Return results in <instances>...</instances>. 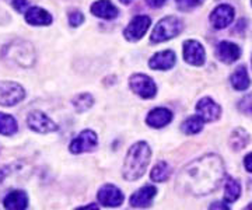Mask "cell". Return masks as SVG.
I'll use <instances>...</instances> for the list:
<instances>
[{
    "mask_svg": "<svg viewBox=\"0 0 252 210\" xmlns=\"http://www.w3.org/2000/svg\"><path fill=\"white\" fill-rule=\"evenodd\" d=\"M224 163L216 154H206L182 168L177 178V189L193 196L215 192L224 178Z\"/></svg>",
    "mask_w": 252,
    "mask_h": 210,
    "instance_id": "1",
    "label": "cell"
},
{
    "mask_svg": "<svg viewBox=\"0 0 252 210\" xmlns=\"http://www.w3.org/2000/svg\"><path fill=\"white\" fill-rule=\"evenodd\" d=\"M152 149L146 142H137L129 149L125 158L122 174L126 181H136L142 178L150 163Z\"/></svg>",
    "mask_w": 252,
    "mask_h": 210,
    "instance_id": "2",
    "label": "cell"
},
{
    "mask_svg": "<svg viewBox=\"0 0 252 210\" xmlns=\"http://www.w3.org/2000/svg\"><path fill=\"white\" fill-rule=\"evenodd\" d=\"M6 58L10 62L16 63L21 67H31L35 62V52L31 44L26 41H16L4 48Z\"/></svg>",
    "mask_w": 252,
    "mask_h": 210,
    "instance_id": "3",
    "label": "cell"
},
{
    "mask_svg": "<svg viewBox=\"0 0 252 210\" xmlns=\"http://www.w3.org/2000/svg\"><path fill=\"white\" fill-rule=\"evenodd\" d=\"M182 21L174 16L170 17H165V19L160 20L157 23V26L154 27L153 32H152V42H164V41H168L171 38L180 35L181 31H182Z\"/></svg>",
    "mask_w": 252,
    "mask_h": 210,
    "instance_id": "4",
    "label": "cell"
},
{
    "mask_svg": "<svg viewBox=\"0 0 252 210\" xmlns=\"http://www.w3.org/2000/svg\"><path fill=\"white\" fill-rule=\"evenodd\" d=\"M26 91L16 82H0V105L13 107L24 100Z\"/></svg>",
    "mask_w": 252,
    "mask_h": 210,
    "instance_id": "5",
    "label": "cell"
},
{
    "mask_svg": "<svg viewBox=\"0 0 252 210\" xmlns=\"http://www.w3.org/2000/svg\"><path fill=\"white\" fill-rule=\"evenodd\" d=\"M129 86H130L132 91L142 98H153L157 94V86L153 82V79L149 77L147 74H133L129 79Z\"/></svg>",
    "mask_w": 252,
    "mask_h": 210,
    "instance_id": "6",
    "label": "cell"
},
{
    "mask_svg": "<svg viewBox=\"0 0 252 210\" xmlns=\"http://www.w3.org/2000/svg\"><path fill=\"white\" fill-rule=\"evenodd\" d=\"M97 146H98V137L93 130L87 129V130H83L74 140H72L69 149L73 154H80L86 151H93Z\"/></svg>",
    "mask_w": 252,
    "mask_h": 210,
    "instance_id": "7",
    "label": "cell"
},
{
    "mask_svg": "<svg viewBox=\"0 0 252 210\" xmlns=\"http://www.w3.org/2000/svg\"><path fill=\"white\" fill-rule=\"evenodd\" d=\"M27 123L30 129L35 130L38 133H51L58 130V125L48 115L41 111H32L30 112L27 118Z\"/></svg>",
    "mask_w": 252,
    "mask_h": 210,
    "instance_id": "8",
    "label": "cell"
},
{
    "mask_svg": "<svg viewBox=\"0 0 252 210\" xmlns=\"http://www.w3.org/2000/svg\"><path fill=\"white\" fill-rule=\"evenodd\" d=\"M150 24H152L150 17H147V16H136L135 19L129 23V26L125 28L124 37L127 41H130V42H136V41H139L147 32Z\"/></svg>",
    "mask_w": 252,
    "mask_h": 210,
    "instance_id": "9",
    "label": "cell"
},
{
    "mask_svg": "<svg viewBox=\"0 0 252 210\" xmlns=\"http://www.w3.org/2000/svg\"><path fill=\"white\" fill-rule=\"evenodd\" d=\"M98 202L105 208H118L124 203V193L115 185L107 183L97 193Z\"/></svg>",
    "mask_w": 252,
    "mask_h": 210,
    "instance_id": "10",
    "label": "cell"
},
{
    "mask_svg": "<svg viewBox=\"0 0 252 210\" xmlns=\"http://www.w3.org/2000/svg\"><path fill=\"white\" fill-rule=\"evenodd\" d=\"M184 59L189 64L202 66L206 59L205 48L202 46V44H199L198 41H193V39L185 41L184 42Z\"/></svg>",
    "mask_w": 252,
    "mask_h": 210,
    "instance_id": "11",
    "label": "cell"
},
{
    "mask_svg": "<svg viewBox=\"0 0 252 210\" xmlns=\"http://www.w3.org/2000/svg\"><path fill=\"white\" fill-rule=\"evenodd\" d=\"M233 20H234V9L230 4H220L210 14V23L216 30H221L230 26Z\"/></svg>",
    "mask_w": 252,
    "mask_h": 210,
    "instance_id": "12",
    "label": "cell"
},
{
    "mask_svg": "<svg viewBox=\"0 0 252 210\" xmlns=\"http://www.w3.org/2000/svg\"><path fill=\"white\" fill-rule=\"evenodd\" d=\"M198 115L205 122H215L221 115V107L216 104L210 97H205L196 104Z\"/></svg>",
    "mask_w": 252,
    "mask_h": 210,
    "instance_id": "13",
    "label": "cell"
},
{
    "mask_svg": "<svg viewBox=\"0 0 252 210\" xmlns=\"http://www.w3.org/2000/svg\"><path fill=\"white\" fill-rule=\"evenodd\" d=\"M216 55L223 63L230 64L240 59L241 49L230 41H221L216 48Z\"/></svg>",
    "mask_w": 252,
    "mask_h": 210,
    "instance_id": "14",
    "label": "cell"
},
{
    "mask_svg": "<svg viewBox=\"0 0 252 210\" xmlns=\"http://www.w3.org/2000/svg\"><path fill=\"white\" fill-rule=\"evenodd\" d=\"M156 193H157V189H156L154 185H146V186L140 188L139 191H136L130 196V206H133V208H147V206H150Z\"/></svg>",
    "mask_w": 252,
    "mask_h": 210,
    "instance_id": "15",
    "label": "cell"
},
{
    "mask_svg": "<svg viewBox=\"0 0 252 210\" xmlns=\"http://www.w3.org/2000/svg\"><path fill=\"white\" fill-rule=\"evenodd\" d=\"M171 120L172 112L170 110H167V108H156V110L150 111L149 115H147V118H146L147 125L156 129L167 126Z\"/></svg>",
    "mask_w": 252,
    "mask_h": 210,
    "instance_id": "16",
    "label": "cell"
},
{
    "mask_svg": "<svg viewBox=\"0 0 252 210\" xmlns=\"http://www.w3.org/2000/svg\"><path fill=\"white\" fill-rule=\"evenodd\" d=\"M177 62V56L172 51H162L158 52L150 59L149 66L154 70H168L174 67V64Z\"/></svg>",
    "mask_w": 252,
    "mask_h": 210,
    "instance_id": "17",
    "label": "cell"
},
{
    "mask_svg": "<svg viewBox=\"0 0 252 210\" xmlns=\"http://www.w3.org/2000/svg\"><path fill=\"white\" fill-rule=\"evenodd\" d=\"M91 13L104 20H114L117 19L119 11L118 9L109 1V0H98L91 6Z\"/></svg>",
    "mask_w": 252,
    "mask_h": 210,
    "instance_id": "18",
    "label": "cell"
},
{
    "mask_svg": "<svg viewBox=\"0 0 252 210\" xmlns=\"http://www.w3.org/2000/svg\"><path fill=\"white\" fill-rule=\"evenodd\" d=\"M26 21L31 26H49L54 17L46 11V10L41 9V7H31L27 10L26 13Z\"/></svg>",
    "mask_w": 252,
    "mask_h": 210,
    "instance_id": "19",
    "label": "cell"
},
{
    "mask_svg": "<svg viewBox=\"0 0 252 210\" xmlns=\"http://www.w3.org/2000/svg\"><path fill=\"white\" fill-rule=\"evenodd\" d=\"M4 209L10 210H23L27 209L28 196L24 191H13L4 198L3 201Z\"/></svg>",
    "mask_w": 252,
    "mask_h": 210,
    "instance_id": "20",
    "label": "cell"
},
{
    "mask_svg": "<svg viewBox=\"0 0 252 210\" xmlns=\"http://www.w3.org/2000/svg\"><path fill=\"white\" fill-rule=\"evenodd\" d=\"M250 84H251V80H250V76H248L245 66L237 67V70L231 74V86L238 91H244L250 87Z\"/></svg>",
    "mask_w": 252,
    "mask_h": 210,
    "instance_id": "21",
    "label": "cell"
},
{
    "mask_svg": "<svg viewBox=\"0 0 252 210\" xmlns=\"http://www.w3.org/2000/svg\"><path fill=\"white\" fill-rule=\"evenodd\" d=\"M18 130V125L16 119L11 115L0 112V135L4 136H11Z\"/></svg>",
    "mask_w": 252,
    "mask_h": 210,
    "instance_id": "22",
    "label": "cell"
},
{
    "mask_svg": "<svg viewBox=\"0 0 252 210\" xmlns=\"http://www.w3.org/2000/svg\"><path fill=\"white\" fill-rule=\"evenodd\" d=\"M203 119L200 118L199 115H195V117H189L188 119H185L181 125V129L184 133L187 135H196L199 133L202 128H203Z\"/></svg>",
    "mask_w": 252,
    "mask_h": 210,
    "instance_id": "23",
    "label": "cell"
},
{
    "mask_svg": "<svg viewBox=\"0 0 252 210\" xmlns=\"http://www.w3.org/2000/svg\"><path fill=\"white\" fill-rule=\"evenodd\" d=\"M240 193H241V185H240V182L237 180H234V178H228L224 188L225 202L233 203V202H235L240 198Z\"/></svg>",
    "mask_w": 252,
    "mask_h": 210,
    "instance_id": "24",
    "label": "cell"
},
{
    "mask_svg": "<svg viewBox=\"0 0 252 210\" xmlns=\"http://www.w3.org/2000/svg\"><path fill=\"white\" fill-rule=\"evenodd\" d=\"M170 175H171V167L167 164L165 161L158 163L152 170V174H150V177H152L154 182H164V181H167L170 178Z\"/></svg>",
    "mask_w": 252,
    "mask_h": 210,
    "instance_id": "25",
    "label": "cell"
},
{
    "mask_svg": "<svg viewBox=\"0 0 252 210\" xmlns=\"http://www.w3.org/2000/svg\"><path fill=\"white\" fill-rule=\"evenodd\" d=\"M250 137L247 135V132L243 129H237L233 132L231 139H230V146L233 147L234 150H241L244 147L248 145Z\"/></svg>",
    "mask_w": 252,
    "mask_h": 210,
    "instance_id": "26",
    "label": "cell"
},
{
    "mask_svg": "<svg viewBox=\"0 0 252 210\" xmlns=\"http://www.w3.org/2000/svg\"><path fill=\"white\" fill-rule=\"evenodd\" d=\"M93 104H94V98L91 97L90 94H87V92L79 94V95L73 100V107H74V110L77 111V112H84V111H87L89 108L93 107Z\"/></svg>",
    "mask_w": 252,
    "mask_h": 210,
    "instance_id": "27",
    "label": "cell"
},
{
    "mask_svg": "<svg viewBox=\"0 0 252 210\" xmlns=\"http://www.w3.org/2000/svg\"><path fill=\"white\" fill-rule=\"evenodd\" d=\"M83 21H84V16H83V13L79 11V10H73L69 13V24L72 26V27H79L83 24Z\"/></svg>",
    "mask_w": 252,
    "mask_h": 210,
    "instance_id": "28",
    "label": "cell"
},
{
    "mask_svg": "<svg viewBox=\"0 0 252 210\" xmlns=\"http://www.w3.org/2000/svg\"><path fill=\"white\" fill-rule=\"evenodd\" d=\"M177 6L181 10H190L203 3V0H175Z\"/></svg>",
    "mask_w": 252,
    "mask_h": 210,
    "instance_id": "29",
    "label": "cell"
},
{
    "mask_svg": "<svg viewBox=\"0 0 252 210\" xmlns=\"http://www.w3.org/2000/svg\"><path fill=\"white\" fill-rule=\"evenodd\" d=\"M241 111H244L245 114H250L252 117V94L245 97L243 101H241V105H240Z\"/></svg>",
    "mask_w": 252,
    "mask_h": 210,
    "instance_id": "30",
    "label": "cell"
},
{
    "mask_svg": "<svg viewBox=\"0 0 252 210\" xmlns=\"http://www.w3.org/2000/svg\"><path fill=\"white\" fill-rule=\"evenodd\" d=\"M10 3L17 11H23L27 7V0H10Z\"/></svg>",
    "mask_w": 252,
    "mask_h": 210,
    "instance_id": "31",
    "label": "cell"
},
{
    "mask_svg": "<svg viewBox=\"0 0 252 210\" xmlns=\"http://www.w3.org/2000/svg\"><path fill=\"white\" fill-rule=\"evenodd\" d=\"M244 165H245V170L248 173H252V153H250L244 158Z\"/></svg>",
    "mask_w": 252,
    "mask_h": 210,
    "instance_id": "32",
    "label": "cell"
},
{
    "mask_svg": "<svg viewBox=\"0 0 252 210\" xmlns=\"http://www.w3.org/2000/svg\"><path fill=\"white\" fill-rule=\"evenodd\" d=\"M164 3H165V0H147V4H149L150 7H154V9L161 7Z\"/></svg>",
    "mask_w": 252,
    "mask_h": 210,
    "instance_id": "33",
    "label": "cell"
},
{
    "mask_svg": "<svg viewBox=\"0 0 252 210\" xmlns=\"http://www.w3.org/2000/svg\"><path fill=\"white\" fill-rule=\"evenodd\" d=\"M224 203H215V205H210V209H228V206H223Z\"/></svg>",
    "mask_w": 252,
    "mask_h": 210,
    "instance_id": "34",
    "label": "cell"
},
{
    "mask_svg": "<svg viewBox=\"0 0 252 210\" xmlns=\"http://www.w3.org/2000/svg\"><path fill=\"white\" fill-rule=\"evenodd\" d=\"M121 3H124V4H129L130 1H133V0H119Z\"/></svg>",
    "mask_w": 252,
    "mask_h": 210,
    "instance_id": "35",
    "label": "cell"
},
{
    "mask_svg": "<svg viewBox=\"0 0 252 210\" xmlns=\"http://www.w3.org/2000/svg\"><path fill=\"white\" fill-rule=\"evenodd\" d=\"M247 209H252V203H251V205H248V206H247Z\"/></svg>",
    "mask_w": 252,
    "mask_h": 210,
    "instance_id": "36",
    "label": "cell"
}]
</instances>
